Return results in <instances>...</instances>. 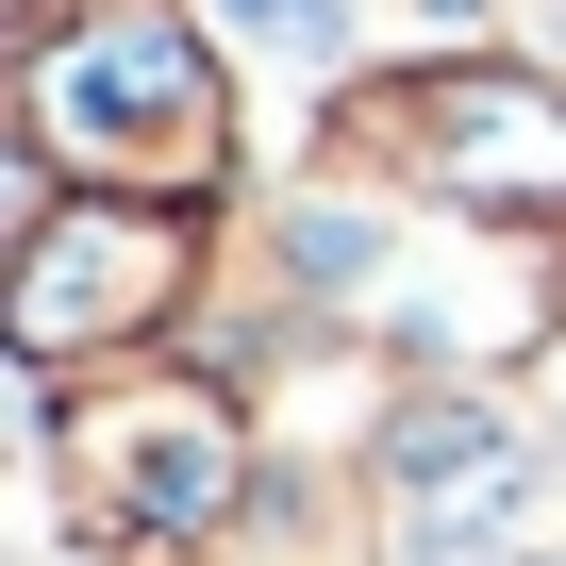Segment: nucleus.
<instances>
[{"label":"nucleus","mask_w":566,"mask_h":566,"mask_svg":"<svg viewBox=\"0 0 566 566\" xmlns=\"http://www.w3.org/2000/svg\"><path fill=\"white\" fill-rule=\"evenodd\" d=\"M250 34H283V51H334V0H233Z\"/></svg>","instance_id":"obj_4"},{"label":"nucleus","mask_w":566,"mask_h":566,"mask_svg":"<svg viewBox=\"0 0 566 566\" xmlns=\"http://www.w3.org/2000/svg\"><path fill=\"white\" fill-rule=\"evenodd\" d=\"M150 117H184V134H200V51L150 18V0H101L84 34H51V51H34V134H51V150L134 167V134H150Z\"/></svg>","instance_id":"obj_1"},{"label":"nucleus","mask_w":566,"mask_h":566,"mask_svg":"<svg viewBox=\"0 0 566 566\" xmlns=\"http://www.w3.org/2000/svg\"><path fill=\"white\" fill-rule=\"evenodd\" d=\"M150 283H167V233H134V200H67L18 250V334L34 350H84L101 317H150Z\"/></svg>","instance_id":"obj_2"},{"label":"nucleus","mask_w":566,"mask_h":566,"mask_svg":"<svg viewBox=\"0 0 566 566\" xmlns=\"http://www.w3.org/2000/svg\"><path fill=\"white\" fill-rule=\"evenodd\" d=\"M417 150H433V184L450 200H566V117L533 101V84H500V67H467V84H417Z\"/></svg>","instance_id":"obj_3"}]
</instances>
